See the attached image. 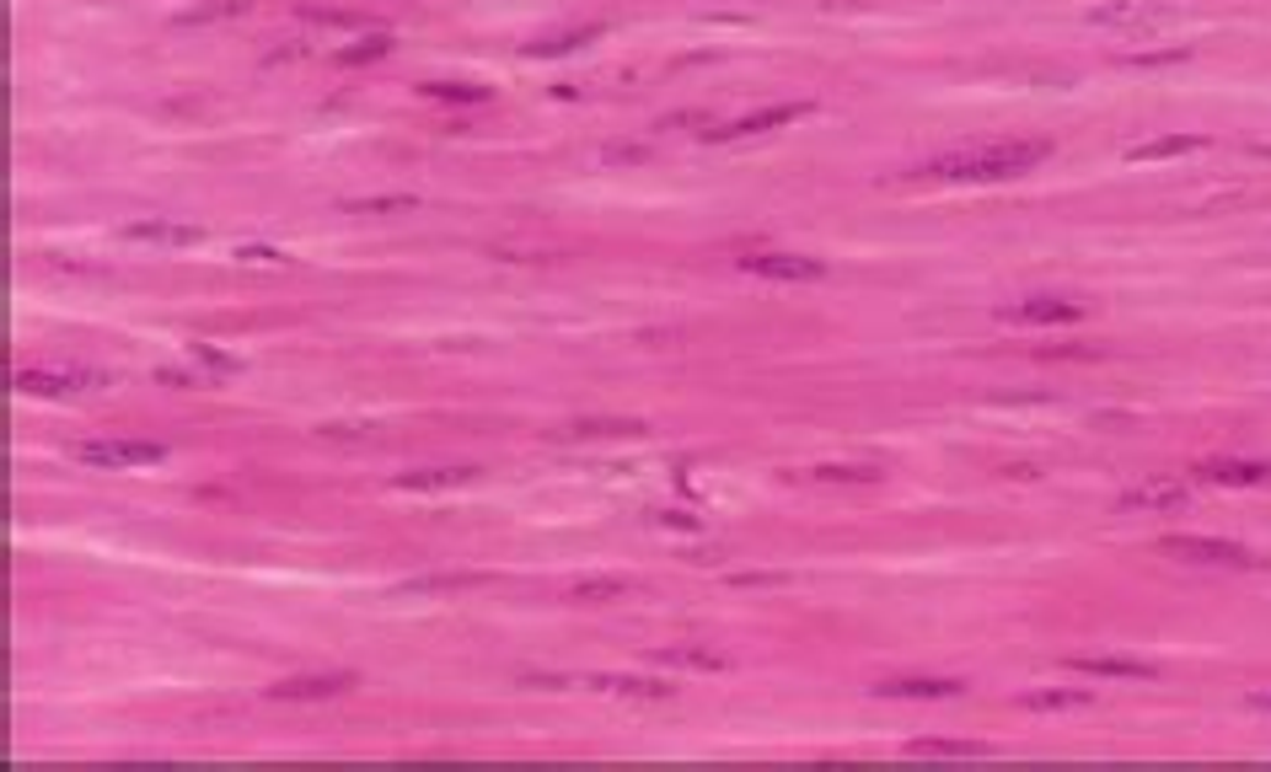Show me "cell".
Instances as JSON below:
<instances>
[{
  "instance_id": "obj_6",
  "label": "cell",
  "mask_w": 1271,
  "mask_h": 772,
  "mask_svg": "<svg viewBox=\"0 0 1271 772\" xmlns=\"http://www.w3.org/2000/svg\"><path fill=\"white\" fill-rule=\"evenodd\" d=\"M355 687V670H317V676H290L279 687H268V698L279 703H317V698H339Z\"/></svg>"
},
{
  "instance_id": "obj_17",
  "label": "cell",
  "mask_w": 1271,
  "mask_h": 772,
  "mask_svg": "<svg viewBox=\"0 0 1271 772\" xmlns=\"http://www.w3.org/2000/svg\"><path fill=\"white\" fill-rule=\"evenodd\" d=\"M472 477V466H424V472H398V488H457Z\"/></svg>"
},
{
  "instance_id": "obj_19",
  "label": "cell",
  "mask_w": 1271,
  "mask_h": 772,
  "mask_svg": "<svg viewBox=\"0 0 1271 772\" xmlns=\"http://www.w3.org/2000/svg\"><path fill=\"white\" fill-rule=\"evenodd\" d=\"M585 687H596V692H628V698H671V687L633 681V676H585Z\"/></svg>"
},
{
  "instance_id": "obj_32",
  "label": "cell",
  "mask_w": 1271,
  "mask_h": 772,
  "mask_svg": "<svg viewBox=\"0 0 1271 772\" xmlns=\"http://www.w3.org/2000/svg\"><path fill=\"white\" fill-rule=\"evenodd\" d=\"M1256 155H1261V161H1271V146H1256Z\"/></svg>"
},
{
  "instance_id": "obj_3",
  "label": "cell",
  "mask_w": 1271,
  "mask_h": 772,
  "mask_svg": "<svg viewBox=\"0 0 1271 772\" xmlns=\"http://www.w3.org/2000/svg\"><path fill=\"white\" fill-rule=\"evenodd\" d=\"M16 392H38V397H59V392H87V387H102L98 370H81V365H22L11 376Z\"/></svg>"
},
{
  "instance_id": "obj_22",
  "label": "cell",
  "mask_w": 1271,
  "mask_h": 772,
  "mask_svg": "<svg viewBox=\"0 0 1271 772\" xmlns=\"http://www.w3.org/2000/svg\"><path fill=\"white\" fill-rule=\"evenodd\" d=\"M242 11H248V0H215V5H194V11H183V16H178V27H199V22L242 16Z\"/></svg>"
},
{
  "instance_id": "obj_13",
  "label": "cell",
  "mask_w": 1271,
  "mask_h": 772,
  "mask_svg": "<svg viewBox=\"0 0 1271 772\" xmlns=\"http://www.w3.org/2000/svg\"><path fill=\"white\" fill-rule=\"evenodd\" d=\"M1196 472L1207 483H1218V488H1261V483H1271L1267 462H1202Z\"/></svg>"
},
{
  "instance_id": "obj_15",
  "label": "cell",
  "mask_w": 1271,
  "mask_h": 772,
  "mask_svg": "<svg viewBox=\"0 0 1271 772\" xmlns=\"http://www.w3.org/2000/svg\"><path fill=\"white\" fill-rule=\"evenodd\" d=\"M591 38H602V22H591V27H563V33H548V38L526 44V54H531V59H553V54H569V49H580V44H591Z\"/></svg>"
},
{
  "instance_id": "obj_29",
  "label": "cell",
  "mask_w": 1271,
  "mask_h": 772,
  "mask_svg": "<svg viewBox=\"0 0 1271 772\" xmlns=\"http://www.w3.org/2000/svg\"><path fill=\"white\" fill-rule=\"evenodd\" d=\"M194 360H204L209 370H237V360H231V355H220V349H209V344H194Z\"/></svg>"
},
{
  "instance_id": "obj_18",
  "label": "cell",
  "mask_w": 1271,
  "mask_h": 772,
  "mask_svg": "<svg viewBox=\"0 0 1271 772\" xmlns=\"http://www.w3.org/2000/svg\"><path fill=\"white\" fill-rule=\"evenodd\" d=\"M622 596H628V579H580L569 590V601H580V607H607V601H622Z\"/></svg>"
},
{
  "instance_id": "obj_16",
  "label": "cell",
  "mask_w": 1271,
  "mask_h": 772,
  "mask_svg": "<svg viewBox=\"0 0 1271 772\" xmlns=\"http://www.w3.org/2000/svg\"><path fill=\"white\" fill-rule=\"evenodd\" d=\"M655 660H661V666H687V670H724L730 666L724 655L698 649V644H665V649H655Z\"/></svg>"
},
{
  "instance_id": "obj_10",
  "label": "cell",
  "mask_w": 1271,
  "mask_h": 772,
  "mask_svg": "<svg viewBox=\"0 0 1271 772\" xmlns=\"http://www.w3.org/2000/svg\"><path fill=\"white\" fill-rule=\"evenodd\" d=\"M955 692H961V681H950V676H891L874 687V698H955Z\"/></svg>"
},
{
  "instance_id": "obj_21",
  "label": "cell",
  "mask_w": 1271,
  "mask_h": 772,
  "mask_svg": "<svg viewBox=\"0 0 1271 772\" xmlns=\"http://www.w3.org/2000/svg\"><path fill=\"white\" fill-rule=\"evenodd\" d=\"M424 97H440V103H489V87H467V81H430Z\"/></svg>"
},
{
  "instance_id": "obj_26",
  "label": "cell",
  "mask_w": 1271,
  "mask_h": 772,
  "mask_svg": "<svg viewBox=\"0 0 1271 772\" xmlns=\"http://www.w3.org/2000/svg\"><path fill=\"white\" fill-rule=\"evenodd\" d=\"M1148 16V5L1143 0H1126V5H1100V11H1089V22H1100V27H1117V22H1143Z\"/></svg>"
},
{
  "instance_id": "obj_28",
  "label": "cell",
  "mask_w": 1271,
  "mask_h": 772,
  "mask_svg": "<svg viewBox=\"0 0 1271 772\" xmlns=\"http://www.w3.org/2000/svg\"><path fill=\"white\" fill-rule=\"evenodd\" d=\"M574 435H639L633 418H580Z\"/></svg>"
},
{
  "instance_id": "obj_7",
  "label": "cell",
  "mask_w": 1271,
  "mask_h": 772,
  "mask_svg": "<svg viewBox=\"0 0 1271 772\" xmlns=\"http://www.w3.org/2000/svg\"><path fill=\"white\" fill-rule=\"evenodd\" d=\"M1186 505H1191V488L1180 477H1148L1121 494V510H1186Z\"/></svg>"
},
{
  "instance_id": "obj_11",
  "label": "cell",
  "mask_w": 1271,
  "mask_h": 772,
  "mask_svg": "<svg viewBox=\"0 0 1271 772\" xmlns=\"http://www.w3.org/2000/svg\"><path fill=\"white\" fill-rule=\"evenodd\" d=\"M805 113V103H778V107H763V113H752V118H735V124H724V129H709L713 140H741V135H763V129H778V124H794Z\"/></svg>"
},
{
  "instance_id": "obj_1",
  "label": "cell",
  "mask_w": 1271,
  "mask_h": 772,
  "mask_svg": "<svg viewBox=\"0 0 1271 772\" xmlns=\"http://www.w3.org/2000/svg\"><path fill=\"white\" fill-rule=\"evenodd\" d=\"M1046 155H1052L1046 140H987V146H966V151L934 155V161H923L917 172H923V177H939V183H993V177L1030 172V166L1046 161Z\"/></svg>"
},
{
  "instance_id": "obj_20",
  "label": "cell",
  "mask_w": 1271,
  "mask_h": 772,
  "mask_svg": "<svg viewBox=\"0 0 1271 772\" xmlns=\"http://www.w3.org/2000/svg\"><path fill=\"white\" fill-rule=\"evenodd\" d=\"M913 757H993L987 740H913Z\"/></svg>"
},
{
  "instance_id": "obj_30",
  "label": "cell",
  "mask_w": 1271,
  "mask_h": 772,
  "mask_svg": "<svg viewBox=\"0 0 1271 772\" xmlns=\"http://www.w3.org/2000/svg\"><path fill=\"white\" fill-rule=\"evenodd\" d=\"M237 257H248V263H285V253H274V247H237Z\"/></svg>"
},
{
  "instance_id": "obj_25",
  "label": "cell",
  "mask_w": 1271,
  "mask_h": 772,
  "mask_svg": "<svg viewBox=\"0 0 1271 772\" xmlns=\"http://www.w3.org/2000/svg\"><path fill=\"white\" fill-rule=\"evenodd\" d=\"M1024 708H1089L1095 698L1089 692H1030V698H1019Z\"/></svg>"
},
{
  "instance_id": "obj_14",
  "label": "cell",
  "mask_w": 1271,
  "mask_h": 772,
  "mask_svg": "<svg viewBox=\"0 0 1271 772\" xmlns=\"http://www.w3.org/2000/svg\"><path fill=\"white\" fill-rule=\"evenodd\" d=\"M1202 146H1207L1202 135H1159V140L1126 146V155H1132V161H1165V155H1186V151H1202Z\"/></svg>"
},
{
  "instance_id": "obj_24",
  "label": "cell",
  "mask_w": 1271,
  "mask_h": 772,
  "mask_svg": "<svg viewBox=\"0 0 1271 772\" xmlns=\"http://www.w3.org/2000/svg\"><path fill=\"white\" fill-rule=\"evenodd\" d=\"M811 477L821 483H874L880 466H843V462H826V466H811Z\"/></svg>"
},
{
  "instance_id": "obj_8",
  "label": "cell",
  "mask_w": 1271,
  "mask_h": 772,
  "mask_svg": "<svg viewBox=\"0 0 1271 772\" xmlns=\"http://www.w3.org/2000/svg\"><path fill=\"white\" fill-rule=\"evenodd\" d=\"M1004 322H1078L1084 316V307L1078 301H1063V296H1024V301H1009V307L998 311Z\"/></svg>"
},
{
  "instance_id": "obj_27",
  "label": "cell",
  "mask_w": 1271,
  "mask_h": 772,
  "mask_svg": "<svg viewBox=\"0 0 1271 772\" xmlns=\"http://www.w3.org/2000/svg\"><path fill=\"white\" fill-rule=\"evenodd\" d=\"M350 215H387V209H413V194H387V199H344Z\"/></svg>"
},
{
  "instance_id": "obj_4",
  "label": "cell",
  "mask_w": 1271,
  "mask_h": 772,
  "mask_svg": "<svg viewBox=\"0 0 1271 772\" xmlns=\"http://www.w3.org/2000/svg\"><path fill=\"white\" fill-rule=\"evenodd\" d=\"M1159 548L1175 553V558H1186V564H1234V568L1256 564L1239 542H1223V537H1165Z\"/></svg>"
},
{
  "instance_id": "obj_12",
  "label": "cell",
  "mask_w": 1271,
  "mask_h": 772,
  "mask_svg": "<svg viewBox=\"0 0 1271 772\" xmlns=\"http://www.w3.org/2000/svg\"><path fill=\"white\" fill-rule=\"evenodd\" d=\"M124 237L156 242V247H194V242H199V226H178V220H129Z\"/></svg>"
},
{
  "instance_id": "obj_5",
  "label": "cell",
  "mask_w": 1271,
  "mask_h": 772,
  "mask_svg": "<svg viewBox=\"0 0 1271 772\" xmlns=\"http://www.w3.org/2000/svg\"><path fill=\"white\" fill-rule=\"evenodd\" d=\"M741 268L757 274V279H783V285H800V279H821L826 274V263L805 253H746Z\"/></svg>"
},
{
  "instance_id": "obj_9",
  "label": "cell",
  "mask_w": 1271,
  "mask_h": 772,
  "mask_svg": "<svg viewBox=\"0 0 1271 772\" xmlns=\"http://www.w3.org/2000/svg\"><path fill=\"white\" fill-rule=\"evenodd\" d=\"M1068 666L1084 676H1100V681H1148L1154 676L1148 660H1126V655H1073Z\"/></svg>"
},
{
  "instance_id": "obj_31",
  "label": "cell",
  "mask_w": 1271,
  "mask_h": 772,
  "mask_svg": "<svg viewBox=\"0 0 1271 772\" xmlns=\"http://www.w3.org/2000/svg\"><path fill=\"white\" fill-rule=\"evenodd\" d=\"M1250 708H1261V714H1271V692H1250Z\"/></svg>"
},
{
  "instance_id": "obj_2",
  "label": "cell",
  "mask_w": 1271,
  "mask_h": 772,
  "mask_svg": "<svg viewBox=\"0 0 1271 772\" xmlns=\"http://www.w3.org/2000/svg\"><path fill=\"white\" fill-rule=\"evenodd\" d=\"M70 457L81 466H151L167 462V446H156V440H81V446H70Z\"/></svg>"
},
{
  "instance_id": "obj_23",
  "label": "cell",
  "mask_w": 1271,
  "mask_h": 772,
  "mask_svg": "<svg viewBox=\"0 0 1271 772\" xmlns=\"http://www.w3.org/2000/svg\"><path fill=\"white\" fill-rule=\"evenodd\" d=\"M387 49H392V38H387V33H370V38H359L350 49H339L333 59H339V65H365V59H381Z\"/></svg>"
}]
</instances>
